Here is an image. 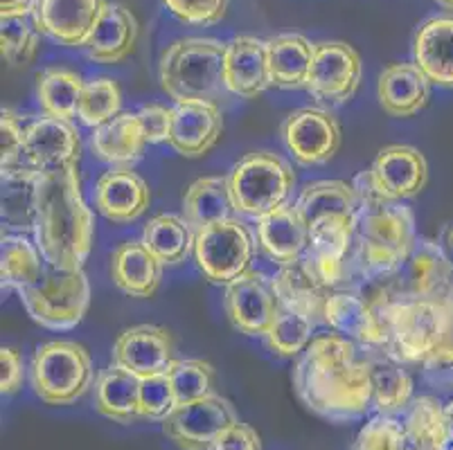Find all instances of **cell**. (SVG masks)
<instances>
[{
  "mask_svg": "<svg viewBox=\"0 0 453 450\" xmlns=\"http://www.w3.org/2000/svg\"><path fill=\"white\" fill-rule=\"evenodd\" d=\"M196 233L183 214H158L142 230L140 241L150 248L163 266H176L195 253Z\"/></svg>",
  "mask_w": 453,
  "mask_h": 450,
  "instance_id": "cell-38",
  "label": "cell"
},
{
  "mask_svg": "<svg viewBox=\"0 0 453 450\" xmlns=\"http://www.w3.org/2000/svg\"><path fill=\"white\" fill-rule=\"evenodd\" d=\"M45 271L43 255L39 246L32 243L26 234H3L0 250V279L3 291H20L41 279Z\"/></svg>",
  "mask_w": 453,
  "mask_h": 450,
  "instance_id": "cell-39",
  "label": "cell"
},
{
  "mask_svg": "<svg viewBox=\"0 0 453 450\" xmlns=\"http://www.w3.org/2000/svg\"><path fill=\"white\" fill-rule=\"evenodd\" d=\"M368 172L381 198L395 203L418 196L428 180L426 158L419 154V149L409 144L381 149Z\"/></svg>",
  "mask_w": 453,
  "mask_h": 450,
  "instance_id": "cell-17",
  "label": "cell"
},
{
  "mask_svg": "<svg viewBox=\"0 0 453 450\" xmlns=\"http://www.w3.org/2000/svg\"><path fill=\"white\" fill-rule=\"evenodd\" d=\"M23 383V361L14 347L0 349V390L3 394H14Z\"/></svg>",
  "mask_w": 453,
  "mask_h": 450,
  "instance_id": "cell-51",
  "label": "cell"
},
{
  "mask_svg": "<svg viewBox=\"0 0 453 450\" xmlns=\"http://www.w3.org/2000/svg\"><path fill=\"white\" fill-rule=\"evenodd\" d=\"M226 43L217 39H176L163 50L158 65L160 88L176 104L183 102H210L219 104L224 97Z\"/></svg>",
  "mask_w": 453,
  "mask_h": 450,
  "instance_id": "cell-3",
  "label": "cell"
},
{
  "mask_svg": "<svg viewBox=\"0 0 453 450\" xmlns=\"http://www.w3.org/2000/svg\"><path fill=\"white\" fill-rule=\"evenodd\" d=\"M95 239L93 212L81 194L80 167L39 172L35 243L43 262L61 271L84 268Z\"/></svg>",
  "mask_w": 453,
  "mask_h": 450,
  "instance_id": "cell-2",
  "label": "cell"
},
{
  "mask_svg": "<svg viewBox=\"0 0 453 450\" xmlns=\"http://www.w3.org/2000/svg\"><path fill=\"white\" fill-rule=\"evenodd\" d=\"M282 142L303 167L325 164L341 147V124L329 111L319 106L298 109L284 119Z\"/></svg>",
  "mask_w": 453,
  "mask_h": 450,
  "instance_id": "cell-13",
  "label": "cell"
},
{
  "mask_svg": "<svg viewBox=\"0 0 453 450\" xmlns=\"http://www.w3.org/2000/svg\"><path fill=\"white\" fill-rule=\"evenodd\" d=\"M431 86L415 64H393L379 74V104L393 118H413L426 106Z\"/></svg>",
  "mask_w": 453,
  "mask_h": 450,
  "instance_id": "cell-28",
  "label": "cell"
},
{
  "mask_svg": "<svg viewBox=\"0 0 453 450\" xmlns=\"http://www.w3.org/2000/svg\"><path fill=\"white\" fill-rule=\"evenodd\" d=\"M415 217L411 208L395 201L361 205L357 218V243L365 275L395 278L415 246Z\"/></svg>",
  "mask_w": 453,
  "mask_h": 450,
  "instance_id": "cell-4",
  "label": "cell"
},
{
  "mask_svg": "<svg viewBox=\"0 0 453 450\" xmlns=\"http://www.w3.org/2000/svg\"><path fill=\"white\" fill-rule=\"evenodd\" d=\"M30 383L48 406H70L93 385V358L75 340L43 342L32 356Z\"/></svg>",
  "mask_w": 453,
  "mask_h": 450,
  "instance_id": "cell-5",
  "label": "cell"
},
{
  "mask_svg": "<svg viewBox=\"0 0 453 450\" xmlns=\"http://www.w3.org/2000/svg\"><path fill=\"white\" fill-rule=\"evenodd\" d=\"M447 450H453V444H449V448Z\"/></svg>",
  "mask_w": 453,
  "mask_h": 450,
  "instance_id": "cell-56",
  "label": "cell"
},
{
  "mask_svg": "<svg viewBox=\"0 0 453 450\" xmlns=\"http://www.w3.org/2000/svg\"><path fill=\"white\" fill-rule=\"evenodd\" d=\"M364 361L372 387V408L377 415H399L409 410L413 401V378L406 362L399 361L388 347H365Z\"/></svg>",
  "mask_w": 453,
  "mask_h": 450,
  "instance_id": "cell-21",
  "label": "cell"
},
{
  "mask_svg": "<svg viewBox=\"0 0 453 450\" xmlns=\"http://www.w3.org/2000/svg\"><path fill=\"white\" fill-rule=\"evenodd\" d=\"M20 302L36 324L52 332L77 327L90 304V284L84 268L61 271L45 263L41 279L20 288Z\"/></svg>",
  "mask_w": 453,
  "mask_h": 450,
  "instance_id": "cell-7",
  "label": "cell"
},
{
  "mask_svg": "<svg viewBox=\"0 0 453 450\" xmlns=\"http://www.w3.org/2000/svg\"><path fill=\"white\" fill-rule=\"evenodd\" d=\"M135 115H138L140 126L145 131L147 144L170 142L172 109H165L160 104H145Z\"/></svg>",
  "mask_w": 453,
  "mask_h": 450,
  "instance_id": "cell-49",
  "label": "cell"
},
{
  "mask_svg": "<svg viewBox=\"0 0 453 450\" xmlns=\"http://www.w3.org/2000/svg\"><path fill=\"white\" fill-rule=\"evenodd\" d=\"M296 208L307 223V228H314L325 221L357 223L361 212L359 194L352 183L343 180L309 183L296 201Z\"/></svg>",
  "mask_w": 453,
  "mask_h": 450,
  "instance_id": "cell-26",
  "label": "cell"
},
{
  "mask_svg": "<svg viewBox=\"0 0 453 450\" xmlns=\"http://www.w3.org/2000/svg\"><path fill=\"white\" fill-rule=\"evenodd\" d=\"M224 77L228 93L253 99L271 88L269 41L255 36H234L226 43Z\"/></svg>",
  "mask_w": 453,
  "mask_h": 450,
  "instance_id": "cell-22",
  "label": "cell"
},
{
  "mask_svg": "<svg viewBox=\"0 0 453 450\" xmlns=\"http://www.w3.org/2000/svg\"><path fill=\"white\" fill-rule=\"evenodd\" d=\"M167 377H170L172 390H174L176 406L196 401V399H203L214 392V367L199 358L174 361L167 370Z\"/></svg>",
  "mask_w": 453,
  "mask_h": 450,
  "instance_id": "cell-43",
  "label": "cell"
},
{
  "mask_svg": "<svg viewBox=\"0 0 453 450\" xmlns=\"http://www.w3.org/2000/svg\"><path fill=\"white\" fill-rule=\"evenodd\" d=\"M0 167L3 172L27 167L26 126H20L19 118L10 109H3L0 115Z\"/></svg>",
  "mask_w": 453,
  "mask_h": 450,
  "instance_id": "cell-46",
  "label": "cell"
},
{
  "mask_svg": "<svg viewBox=\"0 0 453 450\" xmlns=\"http://www.w3.org/2000/svg\"><path fill=\"white\" fill-rule=\"evenodd\" d=\"M451 300H397L388 309V349L402 362H422L451 333Z\"/></svg>",
  "mask_w": 453,
  "mask_h": 450,
  "instance_id": "cell-8",
  "label": "cell"
},
{
  "mask_svg": "<svg viewBox=\"0 0 453 450\" xmlns=\"http://www.w3.org/2000/svg\"><path fill=\"white\" fill-rule=\"evenodd\" d=\"M449 444L442 403L434 396L413 399L403 416L402 450H447Z\"/></svg>",
  "mask_w": 453,
  "mask_h": 450,
  "instance_id": "cell-36",
  "label": "cell"
},
{
  "mask_svg": "<svg viewBox=\"0 0 453 450\" xmlns=\"http://www.w3.org/2000/svg\"><path fill=\"white\" fill-rule=\"evenodd\" d=\"M273 288L280 304L298 309L314 317L316 322H323L325 302L332 291L320 284V279L309 271L303 259L289 266H280V271L273 275Z\"/></svg>",
  "mask_w": 453,
  "mask_h": 450,
  "instance_id": "cell-34",
  "label": "cell"
},
{
  "mask_svg": "<svg viewBox=\"0 0 453 450\" xmlns=\"http://www.w3.org/2000/svg\"><path fill=\"white\" fill-rule=\"evenodd\" d=\"M176 345L172 333L158 324H135L115 338L111 362L138 378H150L170 370Z\"/></svg>",
  "mask_w": 453,
  "mask_h": 450,
  "instance_id": "cell-15",
  "label": "cell"
},
{
  "mask_svg": "<svg viewBox=\"0 0 453 450\" xmlns=\"http://www.w3.org/2000/svg\"><path fill=\"white\" fill-rule=\"evenodd\" d=\"M228 185L234 212L262 218L287 203L291 189L296 187V173L280 156L271 151H255L230 169Z\"/></svg>",
  "mask_w": 453,
  "mask_h": 450,
  "instance_id": "cell-6",
  "label": "cell"
},
{
  "mask_svg": "<svg viewBox=\"0 0 453 450\" xmlns=\"http://www.w3.org/2000/svg\"><path fill=\"white\" fill-rule=\"evenodd\" d=\"M36 0H0V16L32 14Z\"/></svg>",
  "mask_w": 453,
  "mask_h": 450,
  "instance_id": "cell-52",
  "label": "cell"
},
{
  "mask_svg": "<svg viewBox=\"0 0 453 450\" xmlns=\"http://www.w3.org/2000/svg\"><path fill=\"white\" fill-rule=\"evenodd\" d=\"M259 250L275 266H289L303 259L309 246V228L298 208L284 203L257 218Z\"/></svg>",
  "mask_w": 453,
  "mask_h": 450,
  "instance_id": "cell-24",
  "label": "cell"
},
{
  "mask_svg": "<svg viewBox=\"0 0 453 450\" xmlns=\"http://www.w3.org/2000/svg\"><path fill=\"white\" fill-rule=\"evenodd\" d=\"M300 401L329 421L359 419L372 408L368 367L357 342L323 333L309 342L294 370Z\"/></svg>",
  "mask_w": 453,
  "mask_h": 450,
  "instance_id": "cell-1",
  "label": "cell"
},
{
  "mask_svg": "<svg viewBox=\"0 0 453 450\" xmlns=\"http://www.w3.org/2000/svg\"><path fill=\"white\" fill-rule=\"evenodd\" d=\"M234 421H240V416L233 403L212 392L203 399L176 406L160 423H163V435L176 448L212 450L214 439Z\"/></svg>",
  "mask_w": 453,
  "mask_h": 450,
  "instance_id": "cell-11",
  "label": "cell"
},
{
  "mask_svg": "<svg viewBox=\"0 0 453 450\" xmlns=\"http://www.w3.org/2000/svg\"><path fill=\"white\" fill-rule=\"evenodd\" d=\"M233 210L228 176H203L185 189L180 214L189 223V228L199 233L212 223L230 218Z\"/></svg>",
  "mask_w": 453,
  "mask_h": 450,
  "instance_id": "cell-35",
  "label": "cell"
},
{
  "mask_svg": "<svg viewBox=\"0 0 453 450\" xmlns=\"http://www.w3.org/2000/svg\"><path fill=\"white\" fill-rule=\"evenodd\" d=\"M224 307L230 324L237 332L246 336H266L278 311L273 278L250 268L226 286Z\"/></svg>",
  "mask_w": 453,
  "mask_h": 450,
  "instance_id": "cell-14",
  "label": "cell"
},
{
  "mask_svg": "<svg viewBox=\"0 0 453 450\" xmlns=\"http://www.w3.org/2000/svg\"><path fill=\"white\" fill-rule=\"evenodd\" d=\"M138 20L122 3H106L86 41V55L95 64L113 65L134 55L138 43Z\"/></svg>",
  "mask_w": 453,
  "mask_h": 450,
  "instance_id": "cell-25",
  "label": "cell"
},
{
  "mask_svg": "<svg viewBox=\"0 0 453 450\" xmlns=\"http://www.w3.org/2000/svg\"><path fill=\"white\" fill-rule=\"evenodd\" d=\"M39 27L32 14L0 16V52L12 68H26L39 50Z\"/></svg>",
  "mask_w": 453,
  "mask_h": 450,
  "instance_id": "cell-41",
  "label": "cell"
},
{
  "mask_svg": "<svg viewBox=\"0 0 453 450\" xmlns=\"http://www.w3.org/2000/svg\"><path fill=\"white\" fill-rule=\"evenodd\" d=\"M397 300H440L453 297V263L442 243L415 239L413 250L393 278Z\"/></svg>",
  "mask_w": 453,
  "mask_h": 450,
  "instance_id": "cell-10",
  "label": "cell"
},
{
  "mask_svg": "<svg viewBox=\"0 0 453 450\" xmlns=\"http://www.w3.org/2000/svg\"><path fill=\"white\" fill-rule=\"evenodd\" d=\"M39 169L19 167L3 172V225L7 234H30L36 223Z\"/></svg>",
  "mask_w": 453,
  "mask_h": 450,
  "instance_id": "cell-32",
  "label": "cell"
},
{
  "mask_svg": "<svg viewBox=\"0 0 453 450\" xmlns=\"http://www.w3.org/2000/svg\"><path fill=\"white\" fill-rule=\"evenodd\" d=\"M224 133L219 104L183 102L172 109L170 147L183 158H203Z\"/></svg>",
  "mask_w": 453,
  "mask_h": 450,
  "instance_id": "cell-19",
  "label": "cell"
},
{
  "mask_svg": "<svg viewBox=\"0 0 453 450\" xmlns=\"http://www.w3.org/2000/svg\"><path fill=\"white\" fill-rule=\"evenodd\" d=\"M323 322L334 333H341V336L359 342V345H388V333L374 313L372 304L352 288L329 293L327 302H325Z\"/></svg>",
  "mask_w": 453,
  "mask_h": 450,
  "instance_id": "cell-20",
  "label": "cell"
},
{
  "mask_svg": "<svg viewBox=\"0 0 453 450\" xmlns=\"http://www.w3.org/2000/svg\"><path fill=\"white\" fill-rule=\"evenodd\" d=\"M80 131L59 118H39L26 126V160L39 172L80 164Z\"/></svg>",
  "mask_w": 453,
  "mask_h": 450,
  "instance_id": "cell-18",
  "label": "cell"
},
{
  "mask_svg": "<svg viewBox=\"0 0 453 450\" xmlns=\"http://www.w3.org/2000/svg\"><path fill=\"white\" fill-rule=\"evenodd\" d=\"M212 450H262V439L249 423L234 421L214 439Z\"/></svg>",
  "mask_w": 453,
  "mask_h": 450,
  "instance_id": "cell-50",
  "label": "cell"
},
{
  "mask_svg": "<svg viewBox=\"0 0 453 450\" xmlns=\"http://www.w3.org/2000/svg\"><path fill=\"white\" fill-rule=\"evenodd\" d=\"M316 43L303 34H280L269 41L271 84L282 90L307 88Z\"/></svg>",
  "mask_w": 453,
  "mask_h": 450,
  "instance_id": "cell-33",
  "label": "cell"
},
{
  "mask_svg": "<svg viewBox=\"0 0 453 450\" xmlns=\"http://www.w3.org/2000/svg\"><path fill=\"white\" fill-rule=\"evenodd\" d=\"M419 365L428 387L438 392H453V336L440 342Z\"/></svg>",
  "mask_w": 453,
  "mask_h": 450,
  "instance_id": "cell-48",
  "label": "cell"
},
{
  "mask_svg": "<svg viewBox=\"0 0 453 450\" xmlns=\"http://www.w3.org/2000/svg\"><path fill=\"white\" fill-rule=\"evenodd\" d=\"M403 421L395 415H377L354 439L352 450H402Z\"/></svg>",
  "mask_w": 453,
  "mask_h": 450,
  "instance_id": "cell-44",
  "label": "cell"
},
{
  "mask_svg": "<svg viewBox=\"0 0 453 450\" xmlns=\"http://www.w3.org/2000/svg\"><path fill=\"white\" fill-rule=\"evenodd\" d=\"M163 3L183 23L208 27L224 19L230 0H163Z\"/></svg>",
  "mask_w": 453,
  "mask_h": 450,
  "instance_id": "cell-47",
  "label": "cell"
},
{
  "mask_svg": "<svg viewBox=\"0 0 453 450\" xmlns=\"http://www.w3.org/2000/svg\"><path fill=\"white\" fill-rule=\"evenodd\" d=\"M111 278L131 297H151L163 279V263L142 241H125L111 255Z\"/></svg>",
  "mask_w": 453,
  "mask_h": 450,
  "instance_id": "cell-29",
  "label": "cell"
},
{
  "mask_svg": "<svg viewBox=\"0 0 453 450\" xmlns=\"http://www.w3.org/2000/svg\"><path fill=\"white\" fill-rule=\"evenodd\" d=\"M140 378L111 362L95 383V408L106 419L131 426L142 419L140 412Z\"/></svg>",
  "mask_w": 453,
  "mask_h": 450,
  "instance_id": "cell-31",
  "label": "cell"
},
{
  "mask_svg": "<svg viewBox=\"0 0 453 450\" xmlns=\"http://www.w3.org/2000/svg\"><path fill=\"white\" fill-rule=\"evenodd\" d=\"M93 154L111 167H134L145 151V131L135 113H120L93 129Z\"/></svg>",
  "mask_w": 453,
  "mask_h": 450,
  "instance_id": "cell-30",
  "label": "cell"
},
{
  "mask_svg": "<svg viewBox=\"0 0 453 450\" xmlns=\"http://www.w3.org/2000/svg\"><path fill=\"white\" fill-rule=\"evenodd\" d=\"M86 81L75 70L52 65L36 74V102L48 118L73 119L80 109Z\"/></svg>",
  "mask_w": 453,
  "mask_h": 450,
  "instance_id": "cell-37",
  "label": "cell"
},
{
  "mask_svg": "<svg viewBox=\"0 0 453 450\" xmlns=\"http://www.w3.org/2000/svg\"><path fill=\"white\" fill-rule=\"evenodd\" d=\"M444 426H447L449 441L453 444V401L444 403Z\"/></svg>",
  "mask_w": 453,
  "mask_h": 450,
  "instance_id": "cell-53",
  "label": "cell"
},
{
  "mask_svg": "<svg viewBox=\"0 0 453 450\" xmlns=\"http://www.w3.org/2000/svg\"><path fill=\"white\" fill-rule=\"evenodd\" d=\"M413 64L440 88H453V16H435L419 25Z\"/></svg>",
  "mask_w": 453,
  "mask_h": 450,
  "instance_id": "cell-27",
  "label": "cell"
},
{
  "mask_svg": "<svg viewBox=\"0 0 453 450\" xmlns=\"http://www.w3.org/2000/svg\"><path fill=\"white\" fill-rule=\"evenodd\" d=\"M192 255L205 279L228 286L253 268L255 243L244 223L230 217L199 230Z\"/></svg>",
  "mask_w": 453,
  "mask_h": 450,
  "instance_id": "cell-9",
  "label": "cell"
},
{
  "mask_svg": "<svg viewBox=\"0 0 453 450\" xmlns=\"http://www.w3.org/2000/svg\"><path fill=\"white\" fill-rule=\"evenodd\" d=\"M140 412L142 419L163 421L176 408L174 390H172L170 377L156 374L150 378H140Z\"/></svg>",
  "mask_w": 453,
  "mask_h": 450,
  "instance_id": "cell-45",
  "label": "cell"
},
{
  "mask_svg": "<svg viewBox=\"0 0 453 450\" xmlns=\"http://www.w3.org/2000/svg\"><path fill=\"white\" fill-rule=\"evenodd\" d=\"M361 72V57L352 45L345 41H323L316 43L307 90L323 104H348L359 90Z\"/></svg>",
  "mask_w": 453,
  "mask_h": 450,
  "instance_id": "cell-12",
  "label": "cell"
},
{
  "mask_svg": "<svg viewBox=\"0 0 453 450\" xmlns=\"http://www.w3.org/2000/svg\"><path fill=\"white\" fill-rule=\"evenodd\" d=\"M442 248L449 255H453V223H449L442 233Z\"/></svg>",
  "mask_w": 453,
  "mask_h": 450,
  "instance_id": "cell-54",
  "label": "cell"
},
{
  "mask_svg": "<svg viewBox=\"0 0 453 450\" xmlns=\"http://www.w3.org/2000/svg\"><path fill=\"white\" fill-rule=\"evenodd\" d=\"M319 322L298 309L284 307L278 302L273 322L266 332V345L273 354L282 358H296L314 340V329Z\"/></svg>",
  "mask_w": 453,
  "mask_h": 450,
  "instance_id": "cell-40",
  "label": "cell"
},
{
  "mask_svg": "<svg viewBox=\"0 0 453 450\" xmlns=\"http://www.w3.org/2000/svg\"><path fill=\"white\" fill-rule=\"evenodd\" d=\"M122 90L118 81L111 77H97L93 81H86L84 93L80 99V109H77V118L81 124L97 129L115 115L122 113Z\"/></svg>",
  "mask_w": 453,
  "mask_h": 450,
  "instance_id": "cell-42",
  "label": "cell"
},
{
  "mask_svg": "<svg viewBox=\"0 0 453 450\" xmlns=\"http://www.w3.org/2000/svg\"><path fill=\"white\" fill-rule=\"evenodd\" d=\"M106 0H36L32 19L41 34L65 48H86Z\"/></svg>",
  "mask_w": 453,
  "mask_h": 450,
  "instance_id": "cell-16",
  "label": "cell"
},
{
  "mask_svg": "<svg viewBox=\"0 0 453 450\" xmlns=\"http://www.w3.org/2000/svg\"><path fill=\"white\" fill-rule=\"evenodd\" d=\"M151 203L150 187L131 167H113L95 185V208L113 223H134Z\"/></svg>",
  "mask_w": 453,
  "mask_h": 450,
  "instance_id": "cell-23",
  "label": "cell"
},
{
  "mask_svg": "<svg viewBox=\"0 0 453 450\" xmlns=\"http://www.w3.org/2000/svg\"><path fill=\"white\" fill-rule=\"evenodd\" d=\"M435 3H438L440 7H444V10L453 11V0H435Z\"/></svg>",
  "mask_w": 453,
  "mask_h": 450,
  "instance_id": "cell-55",
  "label": "cell"
}]
</instances>
